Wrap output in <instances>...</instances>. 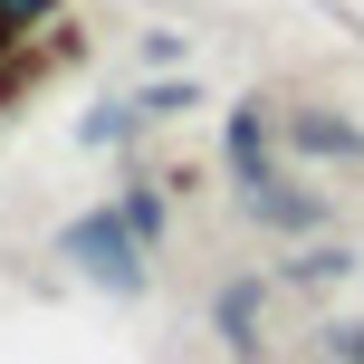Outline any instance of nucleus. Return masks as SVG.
Masks as SVG:
<instances>
[{
    "mask_svg": "<svg viewBox=\"0 0 364 364\" xmlns=\"http://www.w3.org/2000/svg\"><path fill=\"white\" fill-rule=\"evenodd\" d=\"M0 38H10V29H0Z\"/></svg>",
    "mask_w": 364,
    "mask_h": 364,
    "instance_id": "1",
    "label": "nucleus"
}]
</instances>
